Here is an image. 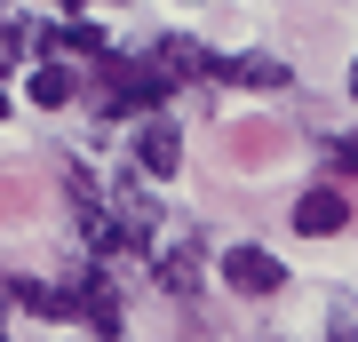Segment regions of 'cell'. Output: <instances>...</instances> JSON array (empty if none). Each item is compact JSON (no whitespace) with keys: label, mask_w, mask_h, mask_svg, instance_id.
Masks as SVG:
<instances>
[{"label":"cell","mask_w":358,"mask_h":342,"mask_svg":"<svg viewBox=\"0 0 358 342\" xmlns=\"http://www.w3.org/2000/svg\"><path fill=\"white\" fill-rule=\"evenodd\" d=\"M88 96H96V112H103V120H128V112H152V104H167L176 88H167V72H159L152 56H143V64H128V56H103Z\"/></svg>","instance_id":"1"},{"label":"cell","mask_w":358,"mask_h":342,"mask_svg":"<svg viewBox=\"0 0 358 342\" xmlns=\"http://www.w3.org/2000/svg\"><path fill=\"white\" fill-rule=\"evenodd\" d=\"M223 287H231V294H255V303H263V294H279V287H287V271H279V255H263V247H231V255H223Z\"/></svg>","instance_id":"2"},{"label":"cell","mask_w":358,"mask_h":342,"mask_svg":"<svg viewBox=\"0 0 358 342\" xmlns=\"http://www.w3.org/2000/svg\"><path fill=\"white\" fill-rule=\"evenodd\" d=\"M350 223V199H343V191H303V199H294V231H303V239H334V231H343Z\"/></svg>","instance_id":"3"},{"label":"cell","mask_w":358,"mask_h":342,"mask_svg":"<svg viewBox=\"0 0 358 342\" xmlns=\"http://www.w3.org/2000/svg\"><path fill=\"white\" fill-rule=\"evenodd\" d=\"M136 167H143V176H176V167H183L176 120H143V127H136Z\"/></svg>","instance_id":"4"},{"label":"cell","mask_w":358,"mask_h":342,"mask_svg":"<svg viewBox=\"0 0 358 342\" xmlns=\"http://www.w3.org/2000/svg\"><path fill=\"white\" fill-rule=\"evenodd\" d=\"M152 64H159V72H167V88H176V80H215V64H223V56H207L199 40H183V32H167L159 48H152Z\"/></svg>","instance_id":"5"},{"label":"cell","mask_w":358,"mask_h":342,"mask_svg":"<svg viewBox=\"0 0 358 342\" xmlns=\"http://www.w3.org/2000/svg\"><path fill=\"white\" fill-rule=\"evenodd\" d=\"M152 271L167 294H192L199 287V239H176V247H152Z\"/></svg>","instance_id":"6"},{"label":"cell","mask_w":358,"mask_h":342,"mask_svg":"<svg viewBox=\"0 0 358 342\" xmlns=\"http://www.w3.org/2000/svg\"><path fill=\"white\" fill-rule=\"evenodd\" d=\"M72 318H88L96 334H112V327H120V294H112V279H96V271H88V279L72 287Z\"/></svg>","instance_id":"7"},{"label":"cell","mask_w":358,"mask_h":342,"mask_svg":"<svg viewBox=\"0 0 358 342\" xmlns=\"http://www.w3.org/2000/svg\"><path fill=\"white\" fill-rule=\"evenodd\" d=\"M215 80H239V88H294V72H287V64H271V56H223Z\"/></svg>","instance_id":"8"},{"label":"cell","mask_w":358,"mask_h":342,"mask_svg":"<svg viewBox=\"0 0 358 342\" xmlns=\"http://www.w3.org/2000/svg\"><path fill=\"white\" fill-rule=\"evenodd\" d=\"M72 96H80V80H72L56 56H40V64H32V104H40V112H56V104H72Z\"/></svg>","instance_id":"9"},{"label":"cell","mask_w":358,"mask_h":342,"mask_svg":"<svg viewBox=\"0 0 358 342\" xmlns=\"http://www.w3.org/2000/svg\"><path fill=\"white\" fill-rule=\"evenodd\" d=\"M16 303H24L32 318H72V294L64 287H40V279H16Z\"/></svg>","instance_id":"10"},{"label":"cell","mask_w":358,"mask_h":342,"mask_svg":"<svg viewBox=\"0 0 358 342\" xmlns=\"http://www.w3.org/2000/svg\"><path fill=\"white\" fill-rule=\"evenodd\" d=\"M24 56V24H16V16H0V64H16Z\"/></svg>","instance_id":"11"},{"label":"cell","mask_w":358,"mask_h":342,"mask_svg":"<svg viewBox=\"0 0 358 342\" xmlns=\"http://www.w3.org/2000/svg\"><path fill=\"white\" fill-rule=\"evenodd\" d=\"M334 167H343V176H358V136H343V143H334Z\"/></svg>","instance_id":"12"},{"label":"cell","mask_w":358,"mask_h":342,"mask_svg":"<svg viewBox=\"0 0 358 342\" xmlns=\"http://www.w3.org/2000/svg\"><path fill=\"white\" fill-rule=\"evenodd\" d=\"M350 96H358V64H350Z\"/></svg>","instance_id":"13"},{"label":"cell","mask_w":358,"mask_h":342,"mask_svg":"<svg viewBox=\"0 0 358 342\" xmlns=\"http://www.w3.org/2000/svg\"><path fill=\"white\" fill-rule=\"evenodd\" d=\"M0 120H8V96H0Z\"/></svg>","instance_id":"14"},{"label":"cell","mask_w":358,"mask_h":342,"mask_svg":"<svg viewBox=\"0 0 358 342\" xmlns=\"http://www.w3.org/2000/svg\"><path fill=\"white\" fill-rule=\"evenodd\" d=\"M0 342H8V334H0Z\"/></svg>","instance_id":"15"}]
</instances>
